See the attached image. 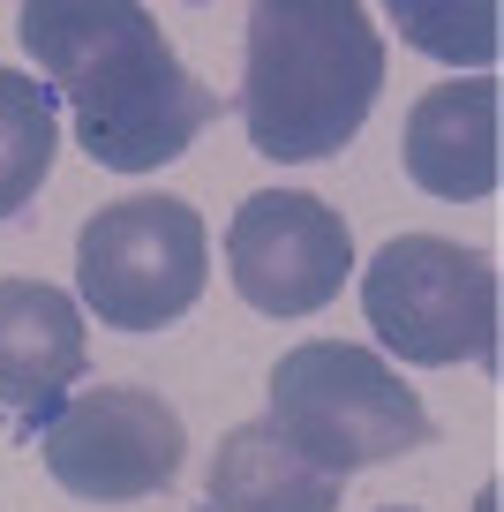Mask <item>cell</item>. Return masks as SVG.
<instances>
[{"instance_id": "cell-2", "label": "cell", "mask_w": 504, "mask_h": 512, "mask_svg": "<svg viewBox=\"0 0 504 512\" xmlns=\"http://www.w3.org/2000/svg\"><path fill=\"white\" fill-rule=\"evenodd\" d=\"M384 91V38L354 0H256L241 61V128L271 166L331 159Z\"/></svg>"}, {"instance_id": "cell-13", "label": "cell", "mask_w": 504, "mask_h": 512, "mask_svg": "<svg viewBox=\"0 0 504 512\" xmlns=\"http://www.w3.org/2000/svg\"><path fill=\"white\" fill-rule=\"evenodd\" d=\"M384 512H407V505H384Z\"/></svg>"}, {"instance_id": "cell-8", "label": "cell", "mask_w": 504, "mask_h": 512, "mask_svg": "<svg viewBox=\"0 0 504 512\" xmlns=\"http://www.w3.org/2000/svg\"><path fill=\"white\" fill-rule=\"evenodd\" d=\"M407 181L437 204H482L497 196V76H459L414 98L399 136Z\"/></svg>"}, {"instance_id": "cell-11", "label": "cell", "mask_w": 504, "mask_h": 512, "mask_svg": "<svg viewBox=\"0 0 504 512\" xmlns=\"http://www.w3.org/2000/svg\"><path fill=\"white\" fill-rule=\"evenodd\" d=\"M61 106L31 68H0V219H16L53 174Z\"/></svg>"}, {"instance_id": "cell-7", "label": "cell", "mask_w": 504, "mask_h": 512, "mask_svg": "<svg viewBox=\"0 0 504 512\" xmlns=\"http://www.w3.org/2000/svg\"><path fill=\"white\" fill-rule=\"evenodd\" d=\"M226 272L256 317H309L347 294L354 234L309 189H256L226 226Z\"/></svg>"}, {"instance_id": "cell-6", "label": "cell", "mask_w": 504, "mask_h": 512, "mask_svg": "<svg viewBox=\"0 0 504 512\" xmlns=\"http://www.w3.org/2000/svg\"><path fill=\"white\" fill-rule=\"evenodd\" d=\"M38 460L83 505H136L181 475L189 422L143 384H91L53 407V422L38 430Z\"/></svg>"}, {"instance_id": "cell-3", "label": "cell", "mask_w": 504, "mask_h": 512, "mask_svg": "<svg viewBox=\"0 0 504 512\" xmlns=\"http://www.w3.org/2000/svg\"><path fill=\"white\" fill-rule=\"evenodd\" d=\"M271 430L301 452V460L331 467V475H362V467L407 460L429 445V407L384 354L347 347V339H309V347L271 362Z\"/></svg>"}, {"instance_id": "cell-10", "label": "cell", "mask_w": 504, "mask_h": 512, "mask_svg": "<svg viewBox=\"0 0 504 512\" xmlns=\"http://www.w3.org/2000/svg\"><path fill=\"white\" fill-rule=\"evenodd\" d=\"M339 497H347V475L301 460L264 415L234 422L204 475V512H339Z\"/></svg>"}, {"instance_id": "cell-4", "label": "cell", "mask_w": 504, "mask_h": 512, "mask_svg": "<svg viewBox=\"0 0 504 512\" xmlns=\"http://www.w3.org/2000/svg\"><path fill=\"white\" fill-rule=\"evenodd\" d=\"M211 279V226L189 196H113L76 234V294L113 332H166Z\"/></svg>"}, {"instance_id": "cell-1", "label": "cell", "mask_w": 504, "mask_h": 512, "mask_svg": "<svg viewBox=\"0 0 504 512\" xmlns=\"http://www.w3.org/2000/svg\"><path fill=\"white\" fill-rule=\"evenodd\" d=\"M23 53L46 68L76 151L106 174H158L226 113L211 83L181 68L143 0H31L16 16Z\"/></svg>"}, {"instance_id": "cell-12", "label": "cell", "mask_w": 504, "mask_h": 512, "mask_svg": "<svg viewBox=\"0 0 504 512\" xmlns=\"http://www.w3.org/2000/svg\"><path fill=\"white\" fill-rule=\"evenodd\" d=\"M392 23L444 68L489 76V61H497V8L489 0H474V8L467 0H392Z\"/></svg>"}, {"instance_id": "cell-5", "label": "cell", "mask_w": 504, "mask_h": 512, "mask_svg": "<svg viewBox=\"0 0 504 512\" xmlns=\"http://www.w3.org/2000/svg\"><path fill=\"white\" fill-rule=\"evenodd\" d=\"M362 317L414 369H452V362L489 369L497 362V264L467 241L399 234L369 256Z\"/></svg>"}, {"instance_id": "cell-9", "label": "cell", "mask_w": 504, "mask_h": 512, "mask_svg": "<svg viewBox=\"0 0 504 512\" xmlns=\"http://www.w3.org/2000/svg\"><path fill=\"white\" fill-rule=\"evenodd\" d=\"M83 369H91V339L76 294L46 279H0V407L53 415Z\"/></svg>"}]
</instances>
